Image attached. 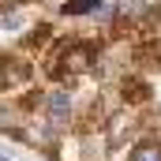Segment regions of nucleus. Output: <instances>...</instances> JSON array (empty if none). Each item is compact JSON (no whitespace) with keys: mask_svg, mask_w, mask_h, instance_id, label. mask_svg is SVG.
<instances>
[{"mask_svg":"<svg viewBox=\"0 0 161 161\" xmlns=\"http://www.w3.org/2000/svg\"><path fill=\"white\" fill-rule=\"evenodd\" d=\"M30 79V64H23V60H15V56H4L0 60V82L4 86H19V82Z\"/></svg>","mask_w":161,"mask_h":161,"instance_id":"obj_2","label":"nucleus"},{"mask_svg":"<svg viewBox=\"0 0 161 161\" xmlns=\"http://www.w3.org/2000/svg\"><path fill=\"white\" fill-rule=\"evenodd\" d=\"M45 109H49V120H53V124H64V120H68V113H71V97H68L64 90H56V94H49Z\"/></svg>","mask_w":161,"mask_h":161,"instance_id":"obj_3","label":"nucleus"},{"mask_svg":"<svg viewBox=\"0 0 161 161\" xmlns=\"http://www.w3.org/2000/svg\"><path fill=\"white\" fill-rule=\"evenodd\" d=\"M124 97H127V101H146L150 90H146L142 79H127V82H124Z\"/></svg>","mask_w":161,"mask_h":161,"instance_id":"obj_5","label":"nucleus"},{"mask_svg":"<svg viewBox=\"0 0 161 161\" xmlns=\"http://www.w3.org/2000/svg\"><path fill=\"white\" fill-rule=\"evenodd\" d=\"M0 161H8V158H0Z\"/></svg>","mask_w":161,"mask_h":161,"instance_id":"obj_8","label":"nucleus"},{"mask_svg":"<svg viewBox=\"0 0 161 161\" xmlns=\"http://www.w3.org/2000/svg\"><path fill=\"white\" fill-rule=\"evenodd\" d=\"M97 4H101V0H68L64 11H68V15H86V11H94Z\"/></svg>","mask_w":161,"mask_h":161,"instance_id":"obj_6","label":"nucleus"},{"mask_svg":"<svg viewBox=\"0 0 161 161\" xmlns=\"http://www.w3.org/2000/svg\"><path fill=\"white\" fill-rule=\"evenodd\" d=\"M94 56H97V49H94L90 41H79V45H68V49H64V64H68V71H71V75L86 71Z\"/></svg>","mask_w":161,"mask_h":161,"instance_id":"obj_1","label":"nucleus"},{"mask_svg":"<svg viewBox=\"0 0 161 161\" xmlns=\"http://www.w3.org/2000/svg\"><path fill=\"white\" fill-rule=\"evenodd\" d=\"M131 161H161V142H142L131 150Z\"/></svg>","mask_w":161,"mask_h":161,"instance_id":"obj_4","label":"nucleus"},{"mask_svg":"<svg viewBox=\"0 0 161 161\" xmlns=\"http://www.w3.org/2000/svg\"><path fill=\"white\" fill-rule=\"evenodd\" d=\"M142 8H150V0H124L120 4L124 15H135V11H142Z\"/></svg>","mask_w":161,"mask_h":161,"instance_id":"obj_7","label":"nucleus"}]
</instances>
